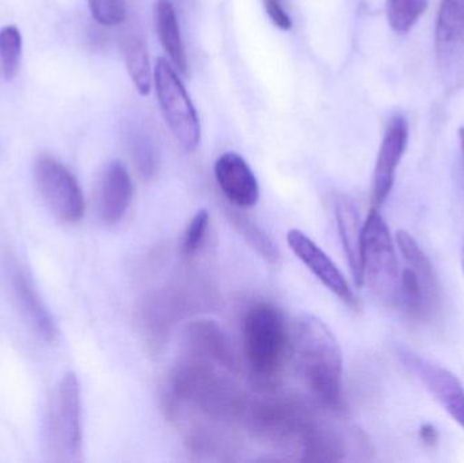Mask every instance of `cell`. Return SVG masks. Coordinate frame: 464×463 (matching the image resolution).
I'll return each instance as SVG.
<instances>
[{"label":"cell","mask_w":464,"mask_h":463,"mask_svg":"<svg viewBox=\"0 0 464 463\" xmlns=\"http://www.w3.org/2000/svg\"><path fill=\"white\" fill-rule=\"evenodd\" d=\"M292 351L297 371L322 404H343V352L329 326L313 314L295 321Z\"/></svg>","instance_id":"obj_1"},{"label":"cell","mask_w":464,"mask_h":463,"mask_svg":"<svg viewBox=\"0 0 464 463\" xmlns=\"http://www.w3.org/2000/svg\"><path fill=\"white\" fill-rule=\"evenodd\" d=\"M225 372L227 371L209 362L190 356L171 374V396L176 401L193 405L204 415L218 420L240 418L247 402Z\"/></svg>","instance_id":"obj_2"},{"label":"cell","mask_w":464,"mask_h":463,"mask_svg":"<svg viewBox=\"0 0 464 463\" xmlns=\"http://www.w3.org/2000/svg\"><path fill=\"white\" fill-rule=\"evenodd\" d=\"M246 359L259 381L275 380L285 363L288 329L283 313L267 302L253 304L243 320Z\"/></svg>","instance_id":"obj_3"},{"label":"cell","mask_w":464,"mask_h":463,"mask_svg":"<svg viewBox=\"0 0 464 463\" xmlns=\"http://www.w3.org/2000/svg\"><path fill=\"white\" fill-rule=\"evenodd\" d=\"M81 385L73 372H67L49 401L45 443L53 461H78L82 454Z\"/></svg>","instance_id":"obj_4"},{"label":"cell","mask_w":464,"mask_h":463,"mask_svg":"<svg viewBox=\"0 0 464 463\" xmlns=\"http://www.w3.org/2000/svg\"><path fill=\"white\" fill-rule=\"evenodd\" d=\"M364 283L389 306H400L401 272L392 234L378 209L364 223L362 242Z\"/></svg>","instance_id":"obj_5"},{"label":"cell","mask_w":464,"mask_h":463,"mask_svg":"<svg viewBox=\"0 0 464 463\" xmlns=\"http://www.w3.org/2000/svg\"><path fill=\"white\" fill-rule=\"evenodd\" d=\"M397 244L405 261V269L401 272L400 306L411 317L425 320L440 304L435 268L411 234L398 231Z\"/></svg>","instance_id":"obj_6"},{"label":"cell","mask_w":464,"mask_h":463,"mask_svg":"<svg viewBox=\"0 0 464 463\" xmlns=\"http://www.w3.org/2000/svg\"><path fill=\"white\" fill-rule=\"evenodd\" d=\"M243 416L247 418L248 426L258 437L284 448L300 443L315 419L299 402L288 399H265L247 404Z\"/></svg>","instance_id":"obj_7"},{"label":"cell","mask_w":464,"mask_h":463,"mask_svg":"<svg viewBox=\"0 0 464 463\" xmlns=\"http://www.w3.org/2000/svg\"><path fill=\"white\" fill-rule=\"evenodd\" d=\"M154 79L166 124L181 146L193 151L200 143V121L184 83L168 60L162 57L158 59Z\"/></svg>","instance_id":"obj_8"},{"label":"cell","mask_w":464,"mask_h":463,"mask_svg":"<svg viewBox=\"0 0 464 463\" xmlns=\"http://www.w3.org/2000/svg\"><path fill=\"white\" fill-rule=\"evenodd\" d=\"M34 179L44 203L63 223H76L84 217L83 193L73 174L51 155L34 163Z\"/></svg>","instance_id":"obj_9"},{"label":"cell","mask_w":464,"mask_h":463,"mask_svg":"<svg viewBox=\"0 0 464 463\" xmlns=\"http://www.w3.org/2000/svg\"><path fill=\"white\" fill-rule=\"evenodd\" d=\"M435 43L441 73L458 86L464 81V0H441Z\"/></svg>","instance_id":"obj_10"},{"label":"cell","mask_w":464,"mask_h":463,"mask_svg":"<svg viewBox=\"0 0 464 463\" xmlns=\"http://www.w3.org/2000/svg\"><path fill=\"white\" fill-rule=\"evenodd\" d=\"M403 366L416 375L446 412L464 429V388L449 370L430 363L408 350L400 351Z\"/></svg>","instance_id":"obj_11"},{"label":"cell","mask_w":464,"mask_h":463,"mask_svg":"<svg viewBox=\"0 0 464 463\" xmlns=\"http://www.w3.org/2000/svg\"><path fill=\"white\" fill-rule=\"evenodd\" d=\"M184 342L193 358L209 362L230 374L239 371V356L234 342L215 321L198 320L190 323L185 328Z\"/></svg>","instance_id":"obj_12"},{"label":"cell","mask_w":464,"mask_h":463,"mask_svg":"<svg viewBox=\"0 0 464 463\" xmlns=\"http://www.w3.org/2000/svg\"><path fill=\"white\" fill-rule=\"evenodd\" d=\"M289 247L294 255L307 266L308 271L327 288L332 291L337 298L345 302L351 307H357L356 296L352 291L351 285L346 282L343 272L335 265L334 261L324 253L321 246L315 244L307 234L294 228L289 231L288 236Z\"/></svg>","instance_id":"obj_13"},{"label":"cell","mask_w":464,"mask_h":463,"mask_svg":"<svg viewBox=\"0 0 464 463\" xmlns=\"http://www.w3.org/2000/svg\"><path fill=\"white\" fill-rule=\"evenodd\" d=\"M409 124L403 116H394L387 122L383 140L379 149L372 178V203L381 207L392 193L395 173L408 146Z\"/></svg>","instance_id":"obj_14"},{"label":"cell","mask_w":464,"mask_h":463,"mask_svg":"<svg viewBox=\"0 0 464 463\" xmlns=\"http://www.w3.org/2000/svg\"><path fill=\"white\" fill-rule=\"evenodd\" d=\"M135 188L130 171L120 160H111L101 174L97 189V212L105 225L121 222L132 204Z\"/></svg>","instance_id":"obj_15"},{"label":"cell","mask_w":464,"mask_h":463,"mask_svg":"<svg viewBox=\"0 0 464 463\" xmlns=\"http://www.w3.org/2000/svg\"><path fill=\"white\" fill-rule=\"evenodd\" d=\"M215 178L223 195L237 208H251L259 200L253 170L237 152H225L215 162Z\"/></svg>","instance_id":"obj_16"},{"label":"cell","mask_w":464,"mask_h":463,"mask_svg":"<svg viewBox=\"0 0 464 463\" xmlns=\"http://www.w3.org/2000/svg\"><path fill=\"white\" fill-rule=\"evenodd\" d=\"M335 220L343 253L348 260L352 276L359 287L364 285L362 274V242H364V225L360 217L356 203L348 196H338L334 204Z\"/></svg>","instance_id":"obj_17"},{"label":"cell","mask_w":464,"mask_h":463,"mask_svg":"<svg viewBox=\"0 0 464 463\" xmlns=\"http://www.w3.org/2000/svg\"><path fill=\"white\" fill-rule=\"evenodd\" d=\"M155 29L160 35V43L168 56L170 57L174 67L182 73L188 75V56L182 43L181 30H179V18L176 8L170 0H158L154 7Z\"/></svg>","instance_id":"obj_18"},{"label":"cell","mask_w":464,"mask_h":463,"mask_svg":"<svg viewBox=\"0 0 464 463\" xmlns=\"http://www.w3.org/2000/svg\"><path fill=\"white\" fill-rule=\"evenodd\" d=\"M14 288H15L16 298L21 302L22 309L24 310V314L27 315L30 323L44 339L53 342L57 334L56 326L40 296L30 285L29 279L24 274H16L14 277Z\"/></svg>","instance_id":"obj_19"},{"label":"cell","mask_w":464,"mask_h":463,"mask_svg":"<svg viewBox=\"0 0 464 463\" xmlns=\"http://www.w3.org/2000/svg\"><path fill=\"white\" fill-rule=\"evenodd\" d=\"M228 214H230L232 225L239 231L240 236L264 260L272 264H277L280 261L281 255L277 245L259 226H256L248 217H242L239 212L234 211V209Z\"/></svg>","instance_id":"obj_20"},{"label":"cell","mask_w":464,"mask_h":463,"mask_svg":"<svg viewBox=\"0 0 464 463\" xmlns=\"http://www.w3.org/2000/svg\"><path fill=\"white\" fill-rule=\"evenodd\" d=\"M128 72L140 95H149L152 87L151 65L143 41L132 38L125 48Z\"/></svg>","instance_id":"obj_21"},{"label":"cell","mask_w":464,"mask_h":463,"mask_svg":"<svg viewBox=\"0 0 464 463\" xmlns=\"http://www.w3.org/2000/svg\"><path fill=\"white\" fill-rule=\"evenodd\" d=\"M22 34L14 24L0 29V75L5 81L15 78L21 67Z\"/></svg>","instance_id":"obj_22"},{"label":"cell","mask_w":464,"mask_h":463,"mask_svg":"<svg viewBox=\"0 0 464 463\" xmlns=\"http://www.w3.org/2000/svg\"><path fill=\"white\" fill-rule=\"evenodd\" d=\"M428 8V0H386L387 19L397 33H408Z\"/></svg>","instance_id":"obj_23"},{"label":"cell","mask_w":464,"mask_h":463,"mask_svg":"<svg viewBox=\"0 0 464 463\" xmlns=\"http://www.w3.org/2000/svg\"><path fill=\"white\" fill-rule=\"evenodd\" d=\"M130 151L139 173L144 178L154 177L158 170V157L150 136L141 130H133L130 133Z\"/></svg>","instance_id":"obj_24"},{"label":"cell","mask_w":464,"mask_h":463,"mask_svg":"<svg viewBox=\"0 0 464 463\" xmlns=\"http://www.w3.org/2000/svg\"><path fill=\"white\" fill-rule=\"evenodd\" d=\"M209 220H211L209 212L207 209H200V211L196 212L195 217L188 225L184 234V241H182V250L188 257L195 256L203 247L207 234H208Z\"/></svg>","instance_id":"obj_25"},{"label":"cell","mask_w":464,"mask_h":463,"mask_svg":"<svg viewBox=\"0 0 464 463\" xmlns=\"http://www.w3.org/2000/svg\"><path fill=\"white\" fill-rule=\"evenodd\" d=\"M92 18L103 26H117L127 18L124 0H89Z\"/></svg>","instance_id":"obj_26"},{"label":"cell","mask_w":464,"mask_h":463,"mask_svg":"<svg viewBox=\"0 0 464 463\" xmlns=\"http://www.w3.org/2000/svg\"><path fill=\"white\" fill-rule=\"evenodd\" d=\"M265 10L273 24L281 30H291L292 19L284 0H264Z\"/></svg>","instance_id":"obj_27"},{"label":"cell","mask_w":464,"mask_h":463,"mask_svg":"<svg viewBox=\"0 0 464 463\" xmlns=\"http://www.w3.org/2000/svg\"><path fill=\"white\" fill-rule=\"evenodd\" d=\"M420 438H421L424 445L433 448V446H436V443L439 442L438 429H436L432 424H424L421 429H420Z\"/></svg>","instance_id":"obj_28"},{"label":"cell","mask_w":464,"mask_h":463,"mask_svg":"<svg viewBox=\"0 0 464 463\" xmlns=\"http://www.w3.org/2000/svg\"><path fill=\"white\" fill-rule=\"evenodd\" d=\"M460 149H462L463 170H464V127L459 128Z\"/></svg>","instance_id":"obj_29"},{"label":"cell","mask_w":464,"mask_h":463,"mask_svg":"<svg viewBox=\"0 0 464 463\" xmlns=\"http://www.w3.org/2000/svg\"><path fill=\"white\" fill-rule=\"evenodd\" d=\"M462 268H463V272H464V245H463V249H462Z\"/></svg>","instance_id":"obj_30"}]
</instances>
